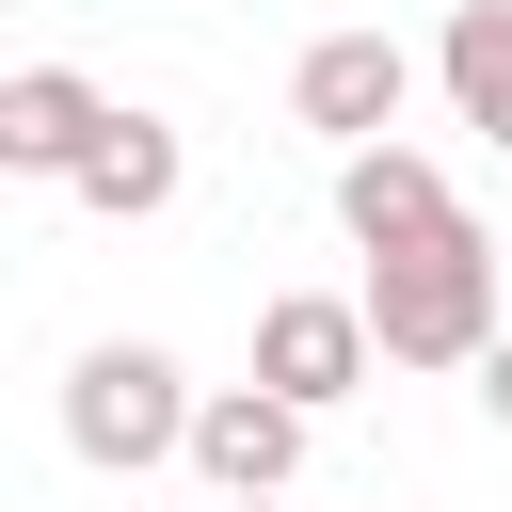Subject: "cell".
Masks as SVG:
<instances>
[{
    "instance_id": "obj_1",
    "label": "cell",
    "mask_w": 512,
    "mask_h": 512,
    "mask_svg": "<svg viewBox=\"0 0 512 512\" xmlns=\"http://www.w3.org/2000/svg\"><path fill=\"white\" fill-rule=\"evenodd\" d=\"M192 416H208V384L160 352V336H96L80 368H64V448L96 464V480H144V464H192Z\"/></svg>"
},
{
    "instance_id": "obj_2",
    "label": "cell",
    "mask_w": 512,
    "mask_h": 512,
    "mask_svg": "<svg viewBox=\"0 0 512 512\" xmlns=\"http://www.w3.org/2000/svg\"><path fill=\"white\" fill-rule=\"evenodd\" d=\"M352 304H368L384 368H480V352H496V240L448 224V240H416V256H368Z\"/></svg>"
},
{
    "instance_id": "obj_3",
    "label": "cell",
    "mask_w": 512,
    "mask_h": 512,
    "mask_svg": "<svg viewBox=\"0 0 512 512\" xmlns=\"http://www.w3.org/2000/svg\"><path fill=\"white\" fill-rule=\"evenodd\" d=\"M384 368V336H368V304H336V288H272L256 304V384L272 400H304V416H336L352 384Z\"/></svg>"
},
{
    "instance_id": "obj_4",
    "label": "cell",
    "mask_w": 512,
    "mask_h": 512,
    "mask_svg": "<svg viewBox=\"0 0 512 512\" xmlns=\"http://www.w3.org/2000/svg\"><path fill=\"white\" fill-rule=\"evenodd\" d=\"M400 96H416V64H400V32H320L304 64H288V112L352 160V144H384L400 128Z\"/></svg>"
},
{
    "instance_id": "obj_5",
    "label": "cell",
    "mask_w": 512,
    "mask_h": 512,
    "mask_svg": "<svg viewBox=\"0 0 512 512\" xmlns=\"http://www.w3.org/2000/svg\"><path fill=\"white\" fill-rule=\"evenodd\" d=\"M112 112H128V96H96L80 64H16V80H0V176H80V160L112 144Z\"/></svg>"
},
{
    "instance_id": "obj_6",
    "label": "cell",
    "mask_w": 512,
    "mask_h": 512,
    "mask_svg": "<svg viewBox=\"0 0 512 512\" xmlns=\"http://www.w3.org/2000/svg\"><path fill=\"white\" fill-rule=\"evenodd\" d=\"M336 224H352V256H416V240H448L464 208H448V176H432L416 144H352V160H336Z\"/></svg>"
},
{
    "instance_id": "obj_7",
    "label": "cell",
    "mask_w": 512,
    "mask_h": 512,
    "mask_svg": "<svg viewBox=\"0 0 512 512\" xmlns=\"http://www.w3.org/2000/svg\"><path fill=\"white\" fill-rule=\"evenodd\" d=\"M192 464H208V496H288V480H304V400H272V384H208Z\"/></svg>"
},
{
    "instance_id": "obj_8",
    "label": "cell",
    "mask_w": 512,
    "mask_h": 512,
    "mask_svg": "<svg viewBox=\"0 0 512 512\" xmlns=\"http://www.w3.org/2000/svg\"><path fill=\"white\" fill-rule=\"evenodd\" d=\"M176 176H192V160H176V128H160V112H112V144H96L64 192H80L96 224H160V208H176Z\"/></svg>"
},
{
    "instance_id": "obj_9",
    "label": "cell",
    "mask_w": 512,
    "mask_h": 512,
    "mask_svg": "<svg viewBox=\"0 0 512 512\" xmlns=\"http://www.w3.org/2000/svg\"><path fill=\"white\" fill-rule=\"evenodd\" d=\"M432 64H448V112H464V128H496V144H512V0H464V16H448V48H432Z\"/></svg>"
},
{
    "instance_id": "obj_10",
    "label": "cell",
    "mask_w": 512,
    "mask_h": 512,
    "mask_svg": "<svg viewBox=\"0 0 512 512\" xmlns=\"http://www.w3.org/2000/svg\"><path fill=\"white\" fill-rule=\"evenodd\" d=\"M480 416H496V432H512V336H496V352H480Z\"/></svg>"
},
{
    "instance_id": "obj_11",
    "label": "cell",
    "mask_w": 512,
    "mask_h": 512,
    "mask_svg": "<svg viewBox=\"0 0 512 512\" xmlns=\"http://www.w3.org/2000/svg\"><path fill=\"white\" fill-rule=\"evenodd\" d=\"M224 512H288V496H224Z\"/></svg>"
}]
</instances>
